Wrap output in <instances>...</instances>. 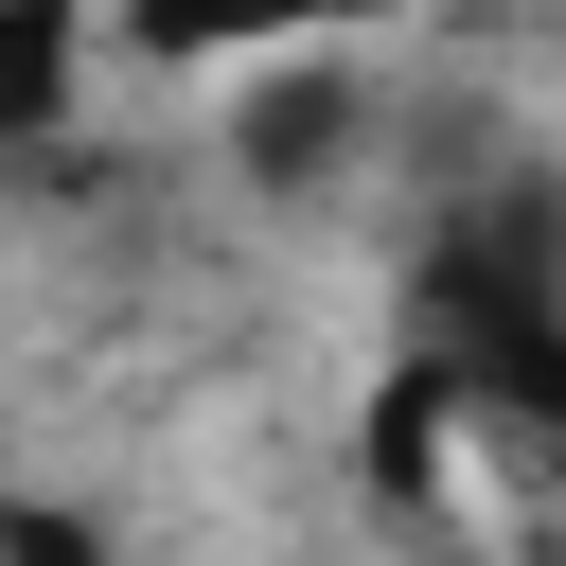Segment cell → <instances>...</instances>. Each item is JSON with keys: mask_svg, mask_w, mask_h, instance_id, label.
Masks as SVG:
<instances>
[{"mask_svg": "<svg viewBox=\"0 0 566 566\" xmlns=\"http://www.w3.org/2000/svg\"><path fill=\"white\" fill-rule=\"evenodd\" d=\"M106 88H124L106 71V0H0V159L71 142Z\"/></svg>", "mask_w": 566, "mask_h": 566, "instance_id": "2", "label": "cell"}, {"mask_svg": "<svg viewBox=\"0 0 566 566\" xmlns=\"http://www.w3.org/2000/svg\"><path fill=\"white\" fill-rule=\"evenodd\" d=\"M424 0H106L124 88H265V71H371Z\"/></svg>", "mask_w": 566, "mask_h": 566, "instance_id": "1", "label": "cell"}]
</instances>
